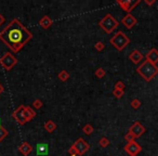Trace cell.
<instances>
[{
	"instance_id": "obj_1",
	"label": "cell",
	"mask_w": 158,
	"mask_h": 156,
	"mask_svg": "<svg viewBox=\"0 0 158 156\" xmlns=\"http://www.w3.org/2000/svg\"><path fill=\"white\" fill-rule=\"evenodd\" d=\"M33 34L18 20L13 19L2 31L0 32V40L12 51L19 52L31 40Z\"/></svg>"
},
{
	"instance_id": "obj_2",
	"label": "cell",
	"mask_w": 158,
	"mask_h": 156,
	"mask_svg": "<svg viewBox=\"0 0 158 156\" xmlns=\"http://www.w3.org/2000/svg\"><path fill=\"white\" fill-rule=\"evenodd\" d=\"M136 72H138V74L140 76H142V78H144V80L151 82L154 77L158 74V67L157 65H155V64L145 60V61L142 62L141 65L138 66Z\"/></svg>"
},
{
	"instance_id": "obj_3",
	"label": "cell",
	"mask_w": 158,
	"mask_h": 156,
	"mask_svg": "<svg viewBox=\"0 0 158 156\" xmlns=\"http://www.w3.org/2000/svg\"><path fill=\"white\" fill-rule=\"evenodd\" d=\"M110 42L112 44V46L114 48H116V50L123 51L128 44H130V39L125 33H123L121 31L117 32L114 36L110 39Z\"/></svg>"
},
{
	"instance_id": "obj_4",
	"label": "cell",
	"mask_w": 158,
	"mask_h": 156,
	"mask_svg": "<svg viewBox=\"0 0 158 156\" xmlns=\"http://www.w3.org/2000/svg\"><path fill=\"white\" fill-rule=\"evenodd\" d=\"M119 22L112 15V14H106L101 21H99V26L105 32L106 34H112L116 27H118Z\"/></svg>"
},
{
	"instance_id": "obj_5",
	"label": "cell",
	"mask_w": 158,
	"mask_h": 156,
	"mask_svg": "<svg viewBox=\"0 0 158 156\" xmlns=\"http://www.w3.org/2000/svg\"><path fill=\"white\" fill-rule=\"evenodd\" d=\"M0 64L6 70H11L18 64V59L11 52H6L0 57Z\"/></svg>"
},
{
	"instance_id": "obj_6",
	"label": "cell",
	"mask_w": 158,
	"mask_h": 156,
	"mask_svg": "<svg viewBox=\"0 0 158 156\" xmlns=\"http://www.w3.org/2000/svg\"><path fill=\"white\" fill-rule=\"evenodd\" d=\"M140 2V0H117V3L119 5V7L127 13H130Z\"/></svg>"
},
{
	"instance_id": "obj_7",
	"label": "cell",
	"mask_w": 158,
	"mask_h": 156,
	"mask_svg": "<svg viewBox=\"0 0 158 156\" xmlns=\"http://www.w3.org/2000/svg\"><path fill=\"white\" fill-rule=\"evenodd\" d=\"M12 117L18 121L20 125H25L27 123L26 116H25V105H20L13 113Z\"/></svg>"
},
{
	"instance_id": "obj_8",
	"label": "cell",
	"mask_w": 158,
	"mask_h": 156,
	"mask_svg": "<svg viewBox=\"0 0 158 156\" xmlns=\"http://www.w3.org/2000/svg\"><path fill=\"white\" fill-rule=\"evenodd\" d=\"M123 150H125L126 153H127L128 155L136 156L141 151H142V147H141V145L139 144V143H136L135 141H133V142L127 143V144L125 145V147H123Z\"/></svg>"
},
{
	"instance_id": "obj_9",
	"label": "cell",
	"mask_w": 158,
	"mask_h": 156,
	"mask_svg": "<svg viewBox=\"0 0 158 156\" xmlns=\"http://www.w3.org/2000/svg\"><path fill=\"white\" fill-rule=\"evenodd\" d=\"M73 146L76 149L77 153H78V155H84L85 153H87L89 150V144L86 142V141L84 140L82 138H79L77 139L76 141H75V143L73 144Z\"/></svg>"
},
{
	"instance_id": "obj_10",
	"label": "cell",
	"mask_w": 158,
	"mask_h": 156,
	"mask_svg": "<svg viewBox=\"0 0 158 156\" xmlns=\"http://www.w3.org/2000/svg\"><path fill=\"white\" fill-rule=\"evenodd\" d=\"M129 131L131 132V133L133 134V136L135 137V139H136V138H140V137H142V134L145 133L146 129H145V127L140 123V121H135V123H134L133 125L130 127Z\"/></svg>"
},
{
	"instance_id": "obj_11",
	"label": "cell",
	"mask_w": 158,
	"mask_h": 156,
	"mask_svg": "<svg viewBox=\"0 0 158 156\" xmlns=\"http://www.w3.org/2000/svg\"><path fill=\"white\" fill-rule=\"evenodd\" d=\"M121 23H123V26H126L128 29H131L132 27H134L138 24V20H136L135 16H133L131 13H128L125 18H123Z\"/></svg>"
},
{
	"instance_id": "obj_12",
	"label": "cell",
	"mask_w": 158,
	"mask_h": 156,
	"mask_svg": "<svg viewBox=\"0 0 158 156\" xmlns=\"http://www.w3.org/2000/svg\"><path fill=\"white\" fill-rule=\"evenodd\" d=\"M143 59H144L143 54L139 50H136V49H135V50H133L129 54V60L134 64H139L141 61H143Z\"/></svg>"
},
{
	"instance_id": "obj_13",
	"label": "cell",
	"mask_w": 158,
	"mask_h": 156,
	"mask_svg": "<svg viewBox=\"0 0 158 156\" xmlns=\"http://www.w3.org/2000/svg\"><path fill=\"white\" fill-rule=\"evenodd\" d=\"M146 57L147 61H149L151 63H153L156 65V64L158 63V50L155 48L151 49V50L146 53V57Z\"/></svg>"
},
{
	"instance_id": "obj_14",
	"label": "cell",
	"mask_w": 158,
	"mask_h": 156,
	"mask_svg": "<svg viewBox=\"0 0 158 156\" xmlns=\"http://www.w3.org/2000/svg\"><path fill=\"white\" fill-rule=\"evenodd\" d=\"M19 151H20L24 156H27V155H29V153H31V151H33V146H31L28 142L24 141V142L21 143L20 146H19Z\"/></svg>"
},
{
	"instance_id": "obj_15",
	"label": "cell",
	"mask_w": 158,
	"mask_h": 156,
	"mask_svg": "<svg viewBox=\"0 0 158 156\" xmlns=\"http://www.w3.org/2000/svg\"><path fill=\"white\" fill-rule=\"evenodd\" d=\"M52 23H53V21L51 20V18H50V16H48V15L42 16V18L40 19V21H39V25L44 29H48L49 27L52 25Z\"/></svg>"
},
{
	"instance_id": "obj_16",
	"label": "cell",
	"mask_w": 158,
	"mask_h": 156,
	"mask_svg": "<svg viewBox=\"0 0 158 156\" xmlns=\"http://www.w3.org/2000/svg\"><path fill=\"white\" fill-rule=\"evenodd\" d=\"M36 152H37V155H47L49 152V145L47 143H38Z\"/></svg>"
},
{
	"instance_id": "obj_17",
	"label": "cell",
	"mask_w": 158,
	"mask_h": 156,
	"mask_svg": "<svg viewBox=\"0 0 158 156\" xmlns=\"http://www.w3.org/2000/svg\"><path fill=\"white\" fill-rule=\"evenodd\" d=\"M25 116H26V120L28 123V121L33 120L36 117V112L31 106H25Z\"/></svg>"
},
{
	"instance_id": "obj_18",
	"label": "cell",
	"mask_w": 158,
	"mask_h": 156,
	"mask_svg": "<svg viewBox=\"0 0 158 156\" xmlns=\"http://www.w3.org/2000/svg\"><path fill=\"white\" fill-rule=\"evenodd\" d=\"M44 128V130H46L47 132H49V133H52V132L56 129V124H55L53 120H48V121H46Z\"/></svg>"
},
{
	"instance_id": "obj_19",
	"label": "cell",
	"mask_w": 158,
	"mask_h": 156,
	"mask_svg": "<svg viewBox=\"0 0 158 156\" xmlns=\"http://www.w3.org/2000/svg\"><path fill=\"white\" fill-rule=\"evenodd\" d=\"M57 77H59V79L61 80V82H66V80L69 78V73L66 70H62L61 72L57 74Z\"/></svg>"
},
{
	"instance_id": "obj_20",
	"label": "cell",
	"mask_w": 158,
	"mask_h": 156,
	"mask_svg": "<svg viewBox=\"0 0 158 156\" xmlns=\"http://www.w3.org/2000/svg\"><path fill=\"white\" fill-rule=\"evenodd\" d=\"M82 131H84V133L87 134V136H90V134L94 131V128H93V126L90 125V124H86V125L84 126V128H82Z\"/></svg>"
},
{
	"instance_id": "obj_21",
	"label": "cell",
	"mask_w": 158,
	"mask_h": 156,
	"mask_svg": "<svg viewBox=\"0 0 158 156\" xmlns=\"http://www.w3.org/2000/svg\"><path fill=\"white\" fill-rule=\"evenodd\" d=\"M105 70H103V68L102 67H99V68H97V70H95V72H94V75H95V77H97V78H103L104 76H105Z\"/></svg>"
},
{
	"instance_id": "obj_22",
	"label": "cell",
	"mask_w": 158,
	"mask_h": 156,
	"mask_svg": "<svg viewBox=\"0 0 158 156\" xmlns=\"http://www.w3.org/2000/svg\"><path fill=\"white\" fill-rule=\"evenodd\" d=\"M99 145L101 147H107L108 145H110V140H108L106 137H102L99 141Z\"/></svg>"
},
{
	"instance_id": "obj_23",
	"label": "cell",
	"mask_w": 158,
	"mask_h": 156,
	"mask_svg": "<svg viewBox=\"0 0 158 156\" xmlns=\"http://www.w3.org/2000/svg\"><path fill=\"white\" fill-rule=\"evenodd\" d=\"M8 136V130L3 126H0V142L3 141V139Z\"/></svg>"
},
{
	"instance_id": "obj_24",
	"label": "cell",
	"mask_w": 158,
	"mask_h": 156,
	"mask_svg": "<svg viewBox=\"0 0 158 156\" xmlns=\"http://www.w3.org/2000/svg\"><path fill=\"white\" fill-rule=\"evenodd\" d=\"M141 101L139 99H133L131 101V103H130V105H131L132 108H134V110H136V108H139L141 106Z\"/></svg>"
},
{
	"instance_id": "obj_25",
	"label": "cell",
	"mask_w": 158,
	"mask_h": 156,
	"mask_svg": "<svg viewBox=\"0 0 158 156\" xmlns=\"http://www.w3.org/2000/svg\"><path fill=\"white\" fill-rule=\"evenodd\" d=\"M42 105H44V103H42V101L40 99H36L35 101L33 102V106H34V108H36V110L41 108Z\"/></svg>"
},
{
	"instance_id": "obj_26",
	"label": "cell",
	"mask_w": 158,
	"mask_h": 156,
	"mask_svg": "<svg viewBox=\"0 0 158 156\" xmlns=\"http://www.w3.org/2000/svg\"><path fill=\"white\" fill-rule=\"evenodd\" d=\"M125 140L127 141L128 143H129V142H133V141L135 140V137H134L130 131H128L127 133H126V136H125Z\"/></svg>"
},
{
	"instance_id": "obj_27",
	"label": "cell",
	"mask_w": 158,
	"mask_h": 156,
	"mask_svg": "<svg viewBox=\"0 0 158 156\" xmlns=\"http://www.w3.org/2000/svg\"><path fill=\"white\" fill-rule=\"evenodd\" d=\"M104 48H105V44H104L102 41H98L97 44H94V49H95V50L99 51V52L103 51V50H104Z\"/></svg>"
},
{
	"instance_id": "obj_28",
	"label": "cell",
	"mask_w": 158,
	"mask_h": 156,
	"mask_svg": "<svg viewBox=\"0 0 158 156\" xmlns=\"http://www.w3.org/2000/svg\"><path fill=\"white\" fill-rule=\"evenodd\" d=\"M113 95H114L116 99H120L123 95V90H118V89H114L113 90Z\"/></svg>"
},
{
	"instance_id": "obj_29",
	"label": "cell",
	"mask_w": 158,
	"mask_h": 156,
	"mask_svg": "<svg viewBox=\"0 0 158 156\" xmlns=\"http://www.w3.org/2000/svg\"><path fill=\"white\" fill-rule=\"evenodd\" d=\"M125 84H123L121 80H119V82H117L116 84H115V88L114 89H118V90H123L125 91Z\"/></svg>"
},
{
	"instance_id": "obj_30",
	"label": "cell",
	"mask_w": 158,
	"mask_h": 156,
	"mask_svg": "<svg viewBox=\"0 0 158 156\" xmlns=\"http://www.w3.org/2000/svg\"><path fill=\"white\" fill-rule=\"evenodd\" d=\"M68 154H69V156H77L78 155V153H77V151H76V149H75L74 146H70L69 149H68Z\"/></svg>"
},
{
	"instance_id": "obj_31",
	"label": "cell",
	"mask_w": 158,
	"mask_h": 156,
	"mask_svg": "<svg viewBox=\"0 0 158 156\" xmlns=\"http://www.w3.org/2000/svg\"><path fill=\"white\" fill-rule=\"evenodd\" d=\"M5 21H6V19H5V16L2 15V14L0 13V26H1V25L3 24V23H5Z\"/></svg>"
},
{
	"instance_id": "obj_32",
	"label": "cell",
	"mask_w": 158,
	"mask_h": 156,
	"mask_svg": "<svg viewBox=\"0 0 158 156\" xmlns=\"http://www.w3.org/2000/svg\"><path fill=\"white\" fill-rule=\"evenodd\" d=\"M155 2H156L155 0H152V1H148V0H145V3H146V5H148V6L154 5V3H155Z\"/></svg>"
},
{
	"instance_id": "obj_33",
	"label": "cell",
	"mask_w": 158,
	"mask_h": 156,
	"mask_svg": "<svg viewBox=\"0 0 158 156\" xmlns=\"http://www.w3.org/2000/svg\"><path fill=\"white\" fill-rule=\"evenodd\" d=\"M3 91H5V88H3V86H2V85L0 84V95H1V93H2Z\"/></svg>"
},
{
	"instance_id": "obj_34",
	"label": "cell",
	"mask_w": 158,
	"mask_h": 156,
	"mask_svg": "<svg viewBox=\"0 0 158 156\" xmlns=\"http://www.w3.org/2000/svg\"><path fill=\"white\" fill-rule=\"evenodd\" d=\"M0 126H1V125H0Z\"/></svg>"
}]
</instances>
